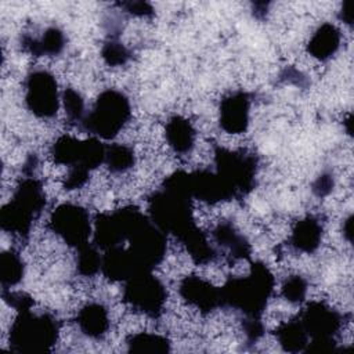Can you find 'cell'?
Returning a JSON list of instances; mask_svg holds the SVG:
<instances>
[{
	"instance_id": "obj_1",
	"label": "cell",
	"mask_w": 354,
	"mask_h": 354,
	"mask_svg": "<svg viewBox=\"0 0 354 354\" xmlns=\"http://www.w3.org/2000/svg\"><path fill=\"white\" fill-rule=\"evenodd\" d=\"M189 173L176 171L148 198V217L166 235L181 241L196 225L192 214Z\"/></svg>"
},
{
	"instance_id": "obj_2",
	"label": "cell",
	"mask_w": 354,
	"mask_h": 354,
	"mask_svg": "<svg viewBox=\"0 0 354 354\" xmlns=\"http://www.w3.org/2000/svg\"><path fill=\"white\" fill-rule=\"evenodd\" d=\"M274 290V275L261 261H253L245 277H231L220 288L221 307L243 318H261Z\"/></svg>"
},
{
	"instance_id": "obj_3",
	"label": "cell",
	"mask_w": 354,
	"mask_h": 354,
	"mask_svg": "<svg viewBox=\"0 0 354 354\" xmlns=\"http://www.w3.org/2000/svg\"><path fill=\"white\" fill-rule=\"evenodd\" d=\"M44 206L46 195L41 183L35 177H25L17 185L11 201L0 210L1 230L26 236Z\"/></svg>"
},
{
	"instance_id": "obj_4",
	"label": "cell",
	"mask_w": 354,
	"mask_h": 354,
	"mask_svg": "<svg viewBox=\"0 0 354 354\" xmlns=\"http://www.w3.org/2000/svg\"><path fill=\"white\" fill-rule=\"evenodd\" d=\"M58 332V322L51 314L19 311L10 328V348L17 353H47L55 344Z\"/></svg>"
},
{
	"instance_id": "obj_5",
	"label": "cell",
	"mask_w": 354,
	"mask_h": 354,
	"mask_svg": "<svg viewBox=\"0 0 354 354\" xmlns=\"http://www.w3.org/2000/svg\"><path fill=\"white\" fill-rule=\"evenodd\" d=\"M129 98L115 88L104 90L91 111L84 115L79 129L102 140L115 138L130 119Z\"/></svg>"
},
{
	"instance_id": "obj_6",
	"label": "cell",
	"mask_w": 354,
	"mask_h": 354,
	"mask_svg": "<svg viewBox=\"0 0 354 354\" xmlns=\"http://www.w3.org/2000/svg\"><path fill=\"white\" fill-rule=\"evenodd\" d=\"M308 344L304 353H332L337 350V335L343 325L339 311L321 301H313L297 315Z\"/></svg>"
},
{
	"instance_id": "obj_7",
	"label": "cell",
	"mask_w": 354,
	"mask_h": 354,
	"mask_svg": "<svg viewBox=\"0 0 354 354\" xmlns=\"http://www.w3.org/2000/svg\"><path fill=\"white\" fill-rule=\"evenodd\" d=\"M216 174L232 198L248 195L256 185L257 158L246 151H231L214 147Z\"/></svg>"
},
{
	"instance_id": "obj_8",
	"label": "cell",
	"mask_w": 354,
	"mask_h": 354,
	"mask_svg": "<svg viewBox=\"0 0 354 354\" xmlns=\"http://www.w3.org/2000/svg\"><path fill=\"white\" fill-rule=\"evenodd\" d=\"M167 292L163 282L152 272L138 274L124 282L123 300L136 311L149 318L162 315Z\"/></svg>"
},
{
	"instance_id": "obj_9",
	"label": "cell",
	"mask_w": 354,
	"mask_h": 354,
	"mask_svg": "<svg viewBox=\"0 0 354 354\" xmlns=\"http://www.w3.org/2000/svg\"><path fill=\"white\" fill-rule=\"evenodd\" d=\"M51 156L58 165L80 166L91 171L104 163L105 145L97 137L77 140L71 136H61L51 145Z\"/></svg>"
},
{
	"instance_id": "obj_10",
	"label": "cell",
	"mask_w": 354,
	"mask_h": 354,
	"mask_svg": "<svg viewBox=\"0 0 354 354\" xmlns=\"http://www.w3.org/2000/svg\"><path fill=\"white\" fill-rule=\"evenodd\" d=\"M25 105L37 118H53L59 106L58 83L55 77L44 71H32L24 82Z\"/></svg>"
},
{
	"instance_id": "obj_11",
	"label": "cell",
	"mask_w": 354,
	"mask_h": 354,
	"mask_svg": "<svg viewBox=\"0 0 354 354\" xmlns=\"http://www.w3.org/2000/svg\"><path fill=\"white\" fill-rule=\"evenodd\" d=\"M48 225L55 235L75 249L87 243L93 232L87 210L76 203L59 205L53 212Z\"/></svg>"
},
{
	"instance_id": "obj_12",
	"label": "cell",
	"mask_w": 354,
	"mask_h": 354,
	"mask_svg": "<svg viewBox=\"0 0 354 354\" xmlns=\"http://www.w3.org/2000/svg\"><path fill=\"white\" fill-rule=\"evenodd\" d=\"M180 296L192 307L203 314L221 307L220 288L198 275H187L178 285Z\"/></svg>"
},
{
	"instance_id": "obj_13",
	"label": "cell",
	"mask_w": 354,
	"mask_h": 354,
	"mask_svg": "<svg viewBox=\"0 0 354 354\" xmlns=\"http://www.w3.org/2000/svg\"><path fill=\"white\" fill-rule=\"evenodd\" d=\"M250 98L245 91H234L220 104V126L230 134L246 131L249 126Z\"/></svg>"
},
{
	"instance_id": "obj_14",
	"label": "cell",
	"mask_w": 354,
	"mask_h": 354,
	"mask_svg": "<svg viewBox=\"0 0 354 354\" xmlns=\"http://www.w3.org/2000/svg\"><path fill=\"white\" fill-rule=\"evenodd\" d=\"M191 192L194 198H198L207 203H217L221 201L232 199L231 194L218 178L216 171L209 169H199L189 173Z\"/></svg>"
},
{
	"instance_id": "obj_15",
	"label": "cell",
	"mask_w": 354,
	"mask_h": 354,
	"mask_svg": "<svg viewBox=\"0 0 354 354\" xmlns=\"http://www.w3.org/2000/svg\"><path fill=\"white\" fill-rule=\"evenodd\" d=\"M213 241L228 254L232 260L249 259L252 246L249 241L228 221L218 223L212 231Z\"/></svg>"
},
{
	"instance_id": "obj_16",
	"label": "cell",
	"mask_w": 354,
	"mask_h": 354,
	"mask_svg": "<svg viewBox=\"0 0 354 354\" xmlns=\"http://www.w3.org/2000/svg\"><path fill=\"white\" fill-rule=\"evenodd\" d=\"M322 232V223L314 216H307L296 223L289 242L299 252L313 253L321 245Z\"/></svg>"
},
{
	"instance_id": "obj_17",
	"label": "cell",
	"mask_w": 354,
	"mask_h": 354,
	"mask_svg": "<svg viewBox=\"0 0 354 354\" xmlns=\"http://www.w3.org/2000/svg\"><path fill=\"white\" fill-rule=\"evenodd\" d=\"M76 322L80 332L90 339H102L109 329L108 311L100 303H90L82 307Z\"/></svg>"
},
{
	"instance_id": "obj_18",
	"label": "cell",
	"mask_w": 354,
	"mask_h": 354,
	"mask_svg": "<svg viewBox=\"0 0 354 354\" xmlns=\"http://www.w3.org/2000/svg\"><path fill=\"white\" fill-rule=\"evenodd\" d=\"M22 46L33 55H58L65 47V35L57 26L44 29L40 37L25 33L22 36Z\"/></svg>"
},
{
	"instance_id": "obj_19",
	"label": "cell",
	"mask_w": 354,
	"mask_h": 354,
	"mask_svg": "<svg viewBox=\"0 0 354 354\" xmlns=\"http://www.w3.org/2000/svg\"><path fill=\"white\" fill-rule=\"evenodd\" d=\"M340 41V30L335 25L325 22L318 26V29L313 33L307 44V50L314 58L319 61H326L333 57L335 53L339 50Z\"/></svg>"
},
{
	"instance_id": "obj_20",
	"label": "cell",
	"mask_w": 354,
	"mask_h": 354,
	"mask_svg": "<svg viewBox=\"0 0 354 354\" xmlns=\"http://www.w3.org/2000/svg\"><path fill=\"white\" fill-rule=\"evenodd\" d=\"M165 136L169 147L177 153H187L195 144V129L183 116H173L166 123Z\"/></svg>"
},
{
	"instance_id": "obj_21",
	"label": "cell",
	"mask_w": 354,
	"mask_h": 354,
	"mask_svg": "<svg viewBox=\"0 0 354 354\" xmlns=\"http://www.w3.org/2000/svg\"><path fill=\"white\" fill-rule=\"evenodd\" d=\"M279 346L289 353H304L308 344V337L297 317L281 324L275 330Z\"/></svg>"
},
{
	"instance_id": "obj_22",
	"label": "cell",
	"mask_w": 354,
	"mask_h": 354,
	"mask_svg": "<svg viewBox=\"0 0 354 354\" xmlns=\"http://www.w3.org/2000/svg\"><path fill=\"white\" fill-rule=\"evenodd\" d=\"M181 242L187 248L191 259L198 264H206V263L212 261L217 254V252H216L214 246L210 243L207 235L198 227H195L191 232H188L181 239Z\"/></svg>"
},
{
	"instance_id": "obj_23",
	"label": "cell",
	"mask_w": 354,
	"mask_h": 354,
	"mask_svg": "<svg viewBox=\"0 0 354 354\" xmlns=\"http://www.w3.org/2000/svg\"><path fill=\"white\" fill-rule=\"evenodd\" d=\"M25 266L21 256L14 250H4L0 254V281L3 289H10L24 278Z\"/></svg>"
},
{
	"instance_id": "obj_24",
	"label": "cell",
	"mask_w": 354,
	"mask_h": 354,
	"mask_svg": "<svg viewBox=\"0 0 354 354\" xmlns=\"http://www.w3.org/2000/svg\"><path fill=\"white\" fill-rule=\"evenodd\" d=\"M127 351L130 353H169L170 342L165 336L156 333H136L126 340Z\"/></svg>"
},
{
	"instance_id": "obj_25",
	"label": "cell",
	"mask_w": 354,
	"mask_h": 354,
	"mask_svg": "<svg viewBox=\"0 0 354 354\" xmlns=\"http://www.w3.org/2000/svg\"><path fill=\"white\" fill-rule=\"evenodd\" d=\"M136 155L133 148L124 144L105 145L104 163L112 173H124L134 166Z\"/></svg>"
},
{
	"instance_id": "obj_26",
	"label": "cell",
	"mask_w": 354,
	"mask_h": 354,
	"mask_svg": "<svg viewBox=\"0 0 354 354\" xmlns=\"http://www.w3.org/2000/svg\"><path fill=\"white\" fill-rule=\"evenodd\" d=\"M102 254L94 243H84L76 249V270L83 277H93L101 271Z\"/></svg>"
},
{
	"instance_id": "obj_27",
	"label": "cell",
	"mask_w": 354,
	"mask_h": 354,
	"mask_svg": "<svg viewBox=\"0 0 354 354\" xmlns=\"http://www.w3.org/2000/svg\"><path fill=\"white\" fill-rule=\"evenodd\" d=\"M101 57L108 65L120 66L130 59V51L118 39L111 37L104 43L101 48Z\"/></svg>"
},
{
	"instance_id": "obj_28",
	"label": "cell",
	"mask_w": 354,
	"mask_h": 354,
	"mask_svg": "<svg viewBox=\"0 0 354 354\" xmlns=\"http://www.w3.org/2000/svg\"><path fill=\"white\" fill-rule=\"evenodd\" d=\"M62 101H64V108L66 113V119L71 123H76L77 126L84 118V101L82 95L73 90V88H65L62 94Z\"/></svg>"
},
{
	"instance_id": "obj_29",
	"label": "cell",
	"mask_w": 354,
	"mask_h": 354,
	"mask_svg": "<svg viewBox=\"0 0 354 354\" xmlns=\"http://www.w3.org/2000/svg\"><path fill=\"white\" fill-rule=\"evenodd\" d=\"M281 293L289 303H301L307 295V281L301 275H290L283 282Z\"/></svg>"
},
{
	"instance_id": "obj_30",
	"label": "cell",
	"mask_w": 354,
	"mask_h": 354,
	"mask_svg": "<svg viewBox=\"0 0 354 354\" xmlns=\"http://www.w3.org/2000/svg\"><path fill=\"white\" fill-rule=\"evenodd\" d=\"M1 293H3L4 301L8 303V306H11L18 313L30 310L33 306V299L25 292H11L10 289H3Z\"/></svg>"
},
{
	"instance_id": "obj_31",
	"label": "cell",
	"mask_w": 354,
	"mask_h": 354,
	"mask_svg": "<svg viewBox=\"0 0 354 354\" xmlns=\"http://www.w3.org/2000/svg\"><path fill=\"white\" fill-rule=\"evenodd\" d=\"M88 174L90 171L84 167L80 166H73L69 167L65 180H64V188L65 189H77L83 187L88 181Z\"/></svg>"
},
{
	"instance_id": "obj_32",
	"label": "cell",
	"mask_w": 354,
	"mask_h": 354,
	"mask_svg": "<svg viewBox=\"0 0 354 354\" xmlns=\"http://www.w3.org/2000/svg\"><path fill=\"white\" fill-rule=\"evenodd\" d=\"M333 185H335L333 176L328 171H324L314 180L311 189H313L314 195H317L318 198H324L332 192Z\"/></svg>"
},
{
	"instance_id": "obj_33",
	"label": "cell",
	"mask_w": 354,
	"mask_h": 354,
	"mask_svg": "<svg viewBox=\"0 0 354 354\" xmlns=\"http://www.w3.org/2000/svg\"><path fill=\"white\" fill-rule=\"evenodd\" d=\"M243 333L249 343L257 342L264 335V325L261 318H243Z\"/></svg>"
},
{
	"instance_id": "obj_34",
	"label": "cell",
	"mask_w": 354,
	"mask_h": 354,
	"mask_svg": "<svg viewBox=\"0 0 354 354\" xmlns=\"http://www.w3.org/2000/svg\"><path fill=\"white\" fill-rule=\"evenodd\" d=\"M119 6L124 10V12L136 17H149L153 14L152 6L147 1H124Z\"/></svg>"
},
{
	"instance_id": "obj_35",
	"label": "cell",
	"mask_w": 354,
	"mask_h": 354,
	"mask_svg": "<svg viewBox=\"0 0 354 354\" xmlns=\"http://www.w3.org/2000/svg\"><path fill=\"white\" fill-rule=\"evenodd\" d=\"M339 18L340 21H343L347 25L353 24V18H354V7H353V1L347 0L343 3L340 11H339Z\"/></svg>"
},
{
	"instance_id": "obj_36",
	"label": "cell",
	"mask_w": 354,
	"mask_h": 354,
	"mask_svg": "<svg viewBox=\"0 0 354 354\" xmlns=\"http://www.w3.org/2000/svg\"><path fill=\"white\" fill-rule=\"evenodd\" d=\"M343 235L346 236V239L348 242H351V239H353V216H348L343 221Z\"/></svg>"
}]
</instances>
